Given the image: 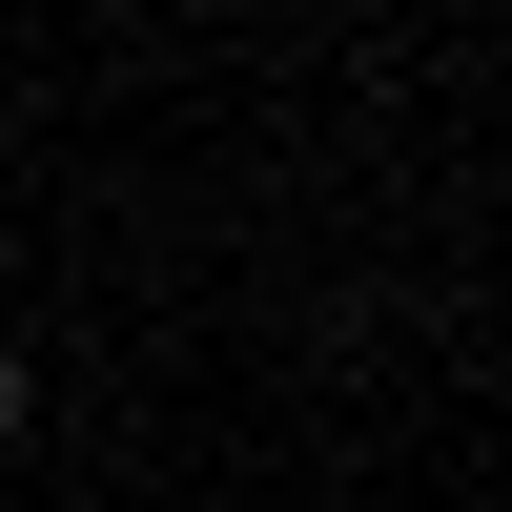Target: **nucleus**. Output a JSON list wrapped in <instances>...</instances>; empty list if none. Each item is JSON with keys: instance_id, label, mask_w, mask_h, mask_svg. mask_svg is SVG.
Wrapping results in <instances>:
<instances>
[{"instance_id": "1", "label": "nucleus", "mask_w": 512, "mask_h": 512, "mask_svg": "<svg viewBox=\"0 0 512 512\" xmlns=\"http://www.w3.org/2000/svg\"><path fill=\"white\" fill-rule=\"evenodd\" d=\"M0 431H21V349H0Z\"/></svg>"}]
</instances>
